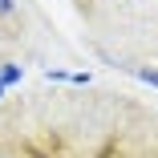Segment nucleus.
Masks as SVG:
<instances>
[{
	"instance_id": "f257e3e1",
	"label": "nucleus",
	"mask_w": 158,
	"mask_h": 158,
	"mask_svg": "<svg viewBox=\"0 0 158 158\" xmlns=\"http://www.w3.org/2000/svg\"><path fill=\"white\" fill-rule=\"evenodd\" d=\"M12 81H20V65H4L0 69V85H12Z\"/></svg>"
},
{
	"instance_id": "f03ea898",
	"label": "nucleus",
	"mask_w": 158,
	"mask_h": 158,
	"mask_svg": "<svg viewBox=\"0 0 158 158\" xmlns=\"http://www.w3.org/2000/svg\"><path fill=\"white\" fill-rule=\"evenodd\" d=\"M138 77H142L146 85H158V69H138Z\"/></svg>"
},
{
	"instance_id": "7ed1b4c3",
	"label": "nucleus",
	"mask_w": 158,
	"mask_h": 158,
	"mask_svg": "<svg viewBox=\"0 0 158 158\" xmlns=\"http://www.w3.org/2000/svg\"><path fill=\"white\" fill-rule=\"evenodd\" d=\"M0 93H4V85H0Z\"/></svg>"
}]
</instances>
